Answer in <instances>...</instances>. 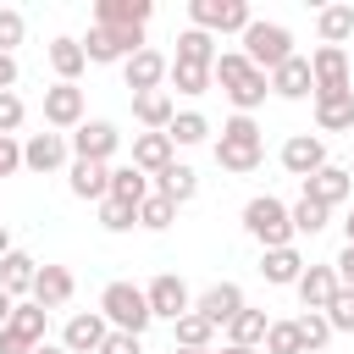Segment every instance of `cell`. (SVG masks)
<instances>
[{"label": "cell", "instance_id": "1", "mask_svg": "<svg viewBox=\"0 0 354 354\" xmlns=\"http://www.w3.org/2000/svg\"><path fill=\"white\" fill-rule=\"evenodd\" d=\"M210 83L232 100V116H254V111L266 105V94H271L266 72H260V66H249V61H243V50H221V55H216V66H210Z\"/></svg>", "mask_w": 354, "mask_h": 354}, {"label": "cell", "instance_id": "2", "mask_svg": "<svg viewBox=\"0 0 354 354\" xmlns=\"http://www.w3.org/2000/svg\"><path fill=\"white\" fill-rule=\"evenodd\" d=\"M260 160H266L260 122L254 116H227L221 122V138H216V166L227 177H249V171H260Z\"/></svg>", "mask_w": 354, "mask_h": 354}, {"label": "cell", "instance_id": "3", "mask_svg": "<svg viewBox=\"0 0 354 354\" xmlns=\"http://www.w3.org/2000/svg\"><path fill=\"white\" fill-rule=\"evenodd\" d=\"M238 50H243V61L260 66V72H277L288 55H299V50H293V28H288V22H266V17H254V22L238 33Z\"/></svg>", "mask_w": 354, "mask_h": 354}, {"label": "cell", "instance_id": "4", "mask_svg": "<svg viewBox=\"0 0 354 354\" xmlns=\"http://www.w3.org/2000/svg\"><path fill=\"white\" fill-rule=\"evenodd\" d=\"M100 315H105V326L111 332H133V337H144L149 332V304H144V288H133V282H105L100 288Z\"/></svg>", "mask_w": 354, "mask_h": 354}, {"label": "cell", "instance_id": "5", "mask_svg": "<svg viewBox=\"0 0 354 354\" xmlns=\"http://www.w3.org/2000/svg\"><path fill=\"white\" fill-rule=\"evenodd\" d=\"M243 232L260 243V249H288L293 243V221H288V205L277 194H254L243 205Z\"/></svg>", "mask_w": 354, "mask_h": 354}, {"label": "cell", "instance_id": "6", "mask_svg": "<svg viewBox=\"0 0 354 354\" xmlns=\"http://www.w3.org/2000/svg\"><path fill=\"white\" fill-rule=\"evenodd\" d=\"M254 22V11H249V0H188V28H199V33H243Z\"/></svg>", "mask_w": 354, "mask_h": 354}, {"label": "cell", "instance_id": "7", "mask_svg": "<svg viewBox=\"0 0 354 354\" xmlns=\"http://www.w3.org/2000/svg\"><path fill=\"white\" fill-rule=\"evenodd\" d=\"M44 332H50V315H44L33 299H17L11 321L0 326V354H33V348L44 343Z\"/></svg>", "mask_w": 354, "mask_h": 354}, {"label": "cell", "instance_id": "8", "mask_svg": "<svg viewBox=\"0 0 354 354\" xmlns=\"http://www.w3.org/2000/svg\"><path fill=\"white\" fill-rule=\"evenodd\" d=\"M88 66H111V61H127L144 50V33L138 28H88V39H77Z\"/></svg>", "mask_w": 354, "mask_h": 354}, {"label": "cell", "instance_id": "9", "mask_svg": "<svg viewBox=\"0 0 354 354\" xmlns=\"http://www.w3.org/2000/svg\"><path fill=\"white\" fill-rule=\"evenodd\" d=\"M66 144H72V160H100V166H111V155L122 149V127L105 122V116H94V122H83V127H72Z\"/></svg>", "mask_w": 354, "mask_h": 354}, {"label": "cell", "instance_id": "10", "mask_svg": "<svg viewBox=\"0 0 354 354\" xmlns=\"http://www.w3.org/2000/svg\"><path fill=\"white\" fill-rule=\"evenodd\" d=\"M348 77H354L348 50H332V44H315V50H310V83H315L310 100H321V94H348Z\"/></svg>", "mask_w": 354, "mask_h": 354}, {"label": "cell", "instance_id": "11", "mask_svg": "<svg viewBox=\"0 0 354 354\" xmlns=\"http://www.w3.org/2000/svg\"><path fill=\"white\" fill-rule=\"evenodd\" d=\"M88 122V105H83V88L77 83H50L44 88V127L50 133H72Z\"/></svg>", "mask_w": 354, "mask_h": 354}, {"label": "cell", "instance_id": "12", "mask_svg": "<svg viewBox=\"0 0 354 354\" xmlns=\"http://www.w3.org/2000/svg\"><path fill=\"white\" fill-rule=\"evenodd\" d=\"M144 304H149L155 321H183V315L194 310V293H188V282H183L177 271H160V277L144 288Z\"/></svg>", "mask_w": 354, "mask_h": 354}, {"label": "cell", "instance_id": "13", "mask_svg": "<svg viewBox=\"0 0 354 354\" xmlns=\"http://www.w3.org/2000/svg\"><path fill=\"white\" fill-rule=\"evenodd\" d=\"M61 166H72L66 133H28V138H22V171L50 177V171H61Z\"/></svg>", "mask_w": 354, "mask_h": 354}, {"label": "cell", "instance_id": "14", "mask_svg": "<svg viewBox=\"0 0 354 354\" xmlns=\"http://www.w3.org/2000/svg\"><path fill=\"white\" fill-rule=\"evenodd\" d=\"M277 160H282V171H288V177H299V183H304L310 171H321V166H326V138H321V133H293V138L277 149Z\"/></svg>", "mask_w": 354, "mask_h": 354}, {"label": "cell", "instance_id": "15", "mask_svg": "<svg viewBox=\"0 0 354 354\" xmlns=\"http://www.w3.org/2000/svg\"><path fill=\"white\" fill-rule=\"evenodd\" d=\"M243 304H249V299H243V288H238V282H210V288L194 299V315H205L210 326H227Z\"/></svg>", "mask_w": 354, "mask_h": 354}, {"label": "cell", "instance_id": "16", "mask_svg": "<svg viewBox=\"0 0 354 354\" xmlns=\"http://www.w3.org/2000/svg\"><path fill=\"white\" fill-rule=\"evenodd\" d=\"M105 315L100 310H77V315H66V326H61V348L66 354H94L100 343H105Z\"/></svg>", "mask_w": 354, "mask_h": 354}, {"label": "cell", "instance_id": "17", "mask_svg": "<svg viewBox=\"0 0 354 354\" xmlns=\"http://www.w3.org/2000/svg\"><path fill=\"white\" fill-rule=\"evenodd\" d=\"M155 0H94V28H149Z\"/></svg>", "mask_w": 354, "mask_h": 354}, {"label": "cell", "instance_id": "18", "mask_svg": "<svg viewBox=\"0 0 354 354\" xmlns=\"http://www.w3.org/2000/svg\"><path fill=\"white\" fill-rule=\"evenodd\" d=\"M166 66H171V61H166L160 50H149V44H144L138 55H127V61H122V77H127V88H133V94H149V88H166Z\"/></svg>", "mask_w": 354, "mask_h": 354}, {"label": "cell", "instance_id": "19", "mask_svg": "<svg viewBox=\"0 0 354 354\" xmlns=\"http://www.w3.org/2000/svg\"><path fill=\"white\" fill-rule=\"evenodd\" d=\"M348 194H354V177H348L343 166H332V160L304 177V199H315V205H326V210H337Z\"/></svg>", "mask_w": 354, "mask_h": 354}, {"label": "cell", "instance_id": "20", "mask_svg": "<svg viewBox=\"0 0 354 354\" xmlns=\"http://www.w3.org/2000/svg\"><path fill=\"white\" fill-rule=\"evenodd\" d=\"M72 288H77V282H72V271H66V266H39V271H33L28 299H33V304L50 315V310H61V304L72 299Z\"/></svg>", "mask_w": 354, "mask_h": 354}, {"label": "cell", "instance_id": "21", "mask_svg": "<svg viewBox=\"0 0 354 354\" xmlns=\"http://www.w3.org/2000/svg\"><path fill=\"white\" fill-rule=\"evenodd\" d=\"M266 83H271L277 100H310V94H315V83H310V55H288L277 72H266Z\"/></svg>", "mask_w": 354, "mask_h": 354}, {"label": "cell", "instance_id": "22", "mask_svg": "<svg viewBox=\"0 0 354 354\" xmlns=\"http://www.w3.org/2000/svg\"><path fill=\"white\" fill-rule=\"evenodd\" d=\"M171 116H177V100H171V88L133 94V122H138L144 133H166V127H171Z\"/></svg>", "mask_w": 354, "mask_h": 354}, {"label": "cell", "instance_id": "23", "mask_svg": "<svg viewBox=\"0 0 354 354\" xmlns=\"http://www.w3.org/2000/svg\"><path fill=\"white\" fill-rule=\"evenodd\" d=\"M171 160H177V149H171L166 133H133V160L127 166H138L144 177H160Z\"/></svg>", "mask_w": 354, "mask_h": 354}, {"label": "cell", "instance_id": "24", "mask_svg": "<svg viewBox=\"0 0 354 354\" xmlns=\"http://www.w3.org/2000/svg\"><path fill=\"white\" fill-rule=\"evenodd\" d=\"M44 55H50V72H55V83H77V77H83V66H88L83 44H77V39H66V33H55V39L44 44Z\"/></svg>", "mask_w": 354, "mask_h": 354}, {"label": "cell", "instance_id": "25", "mask_svg": "<svg viewBox=\"0 0 354 354\" xmlns=\"http://www.w3.org/2000/svg\"><path fill=\"white\" fill-rule=\"evenodd\" d=\"M260 277L271 282V288H293L299 277H304V254L288 243V249H260Z\"/></svg>", "mask_w": 354, "mask_h": 354}, {"label": "cell", "instance_id": "26", "mask_svg": "<svg viewBox=\"0 0 354 354\" xmlns=\"http://www.w3.org/2000/svg\"><path fill=\"white\" fill-rule=\"evenodd\" d=\"M293 293H299L304 310H326L332 293H337V271H332V266H304V277L293 282Z\"/></svg>", "mask_w": 354, "mask_h": 354}, {"label": "cell", "instance_id": "27", "mask_svg": "<svg viewBox=\"0 0 354 354\" xmlns=\"http://www.w3.org/2000/svg\"><path fill=\"white\" fill-rule=\"evenodd\" d=\"M66 188L77 194V199H105V188H111V166H100V160H72L66 166Z\"/></svg>", "mask_w": 354, "mask_h": 354}, {"label": "cell", "instance_id": "28", "mask_svg": "<svg viewBox=\"0 0 354 354\" xmlns=\"http://www.w3.org/2000/svg\"><path fill=\"white\" fill-rule=\"evenodd\" d=\"M149 188H155L160 199H171V205H188V199L199 194V171H194V166H183V160H171L160 177H149Z\"/></svg>", "mask_w": 354, "mask_h": 354}, {"label": "cell", "instance_id": "29", "mask_svg": "<svg viewBox=\"0 0 354 354\" xmlns=\"http://www.w3.org/2000/svg\"><path fill=\"white\" fill-rule=\"evenodd\" d=\"M315 133H354V88L315 100Z\"/></svg>", "mask_w": 354, "mask_h": 354}, {"label": "cell", "instance_id": "30", "mask_svg": "<svg viewBox=\"0 0 354 354\" xmlns=\"http://www.w3.org/2000/svg\"><path fill=\"white\" fill-rule=\"evenodd\" d=\"M105 199H116V205H144L149 199V177L138 171V166H111V188H105Z\"/></svg>", "mask_w": 354, "mask_h": 354}, {"label": "cell", "instance_id": "31", "mask_svg": "<svg viewBox=\"0 0 354 354\" xmlns=\"http://www.w3.org/2000/svg\"><path fill=\"white\" fill-rule=\"evenodd\" d=\"M33 271H39V260H33V254H22V249L0 254V288H6L11 299H28V288H33Z\"/></svg>", "mask_w": 354, "mask_h": 354}, {"label": "cell", "instance_id": "32", "mask_svg": "<svg viewBox=\"0 0 354 354\" xmlns=\"http://www.w3.org/2000/svg\"><path fill=\"white\" fill-rule=\"evenodd\" d=\"M315 33H321V44L343 50L354 39V6H321L315 11Z\"/></svg>", "mask_w": 354, "mask_h": 354}, {"label": "cell", "instance_id": "33", "mask_svg": "<svg viewBox=\"0 0 354 354\" xmlns=\"http://www.w3.org/2000/svg\"><path fill=\"white\" fill-rule=\"evenodd\" d=\"M266 326H271V315L243 304V310L227 321V343H238V348H260V343H266Z\"/></svg>", "mask_w": 354, "mask_h": 354}, {"label": "cell", "instance_id": "34", "mask_svg": "<svg viewBox=\"0 0 354 354\" xmlns=\"http://www.w3.org/2000/svg\"><path fill=\"white\" fill-rule=\"evenodd\" d=\"M216 55H221V50H216V39H210V33H199V28H183V33H177V55H171V61L216 66Z\"/></svg>", "mask_w": 354, "mask_h": 354}, {"label": "cell", "instance_id": "35", "mask_svg": "<svg viewBox=\"0 0 354 354\" xmlns=\"http://www.w3.org/2000/svg\"><path fill=\"white\" fill-rule=\"evenodd\" d=\"M171 348H216V326L188 310L183 321H171Z\"/></svg>", "mask_w": 354, "mask_h": 354}, {"label": "cell", "instance_id": "36", "mask_svg": "<svg viewBox=\"0 0 354 354\" xmlns=\"http://www.w3.org/2000/svg\"><path fill=\"white\" fill-rule=\"evenodd\" d=\"M166 138H171V149H194V144L210 138V122H205L199 111H177L171 127H166Z\"/></svg>", "mask_w": 354, "mask_h": 354}, {"label": "cell", "instance_id": "37", "mask_svg": "<svg viewBox=\"0 0 354 354\" xmlns=\"http://www.w3.org/2000/svg\"><path fill=\"white\" fill-rule=\"evenodd\" d=\"M288 221H293V238H299V232H310V238H315V232H326V221H332V210L299 194V205H288Z\"/></svg>", "mask_w": 354, "mask_h": 354}, {"label": "cell", "instance_id": "38", "mask_svg": "<svg viewBox=\"0 0 354 354\" xmlns=\"http://www.w3.org/2000/svg\"><path fill=\"white\" fill-rule=\"evenodd\" d=\"M166 83H171L177 94H205V88H210V66H188V61H171V66H166Z\"/></svg>", "mask_w": 354, "mask_h": 354}, {"label": "cell", "instance_id": "39", "mask_svg": "<svg viewBox=\"0 0 354 354\" xmlns=\"http://www.w3.org/2000/svg\"><path fill=\"white\" fill-rule=\"evenodd\" d=\"M171 221H177V205H171V199H160V194L149 188V199L138 205V227H144V232H166Z\"/></svg>", "mask_w": 354, "mask_h": 354}, {"label": "cell", "instance_id": "40", "mask_svg": "<svg viewBox=\"0 0 354 354\" xmlns=\"http://www.w3.org/2000/svg\"><path fill=\"white\" fill-rule=\"evenodd\" d=\"M293 326H299V343H304V354H315V348H326V343H332V326H326V315H321V310H304Z\"/></svg>", "mask_w": 354, "mask_h": 354}, {"label": "cell", "instance_id": "41", "mask_svg": "<svg viewBox=\"0 0 354 354\" xmlns=\"http://www.w3.org/2000/svg\"><path fill=\"white\" fill-rule=\"evenodd\" d=\"M260 354H304V343H299V326H293V321H271V326H266V343H260Z\"/></svg>", "mask_w": 354, "mask_h": 354}, {"label": "cell", "instance_id": "42", "mask_svg": "<svg viewBox=\"0 0 354 354\" xmlns=\"http://www.w3.org/2000/svg\"><path fill=\"white\" fill-rule=\"evenodd\" d=\"M22 39H28V17L17 6H0V55H17Z\"/></svg>", "mask_w": 354, "mask_h": 354}, {"label": "cell", "instance_id": "43", "mask_svg": "<svg viewBox=\"0 0 354 354\" xmlns=\"http://www.w3.org/2000/svg\"><path fill=\"white\" fill-rule=\"evenodd\" d=\"M321 315H326L332 337H337V332H354V293H348V288H337V293H332V304H326Z\"/></svg>", "mask_w": 354, "mask_h": 354}, {"label": "cell", "instance_id": "44", "mask_svg": "<svg viewBox=\"0 0 354 354\" xmlns=\"http://www.w3.org/2000/svg\"><path fill=\"white\" fill-rule=\"evenodd\" d=\"M100 227L105 232H133L138 227V210L133 205H116V199H100Z\"/></svg>", "mask_w": 354, "mask_h": 354}, {"label": "cell", "instance_id": "45", "mask_svg": "<svg viewBox=\"0 0 354 354\" xmlns=\"http://www.w3.org/2000/svg\"><path fill=\"white\" fill-rule=\"evenodd\" d=\"M28 122V105H22V94L11 88V94H0V138H17V127Z\"/></svg>", "mask_w": 354, "mask_h": 354}, {"label": "cell", "instance_id": "46", "mask_svg": "<svg viewBox=\"0 0 354 354\" xmlns=\"http://www.w3.org/2000/svg\"><path fill=\"white\" fill-rule=\"evenodd\" d=\"M94 354H144V337H133V332H105V343H100Z\"/></svg>", "mask_w": 354, "mask_h": 354}, {"label": "cell", "instance_id": "47", "mask_svg": "<svg viewBox=\"0 0 354 354\" xmlns=\"http://www.w3.org/2000/svg\"><path fill=\"white\" fill-rule=\"evenodd\" d=\"M22 171V138H0V177Z\"/></svg>", "mask_w": 354, "mask_h": 354}, {"label": "cell", "instance_id": "48", "mask_svg": "<svg viewBox=\"0 0 354 354\" xmlns=\"http://www.w3.org/2000/svg\"><path fill=\"white\" fill-rule=\"evenodd\" d=\"M332 271H337V288H348V293H354V243H343V249H337Z\"/></svg>", "mask_w": 354, "mask_h": 354}, {"label": "cell", "instance_id": "49", "mask_svg": "<svg viewBox=\"0 0 354 354\" xmlns=\"http://www.w3.org/2000/svg\"><path fill=\"white\" fill-rule=\"evenodd\" d=\"M17 77H22V72H17V55H0V94H11Z\"/></svg>", "mask_w": 354, "mask_h": 354}, {"label": "cell", "instance_id": "50", "mask_svg": "<svg viewBox=\"0 0 354 354\" xmlns=\"http://www.w3.org/2000/svg\"><path fill=\"white\" fill-rule=\"evenodd\" d=\"M11 310H17V299H11V293H6V288H0V326H6V321H11Z\"/></svg>", "mask_w": 354, "mask_h": 354}, {"label": "cell", "instance_id": "51", "mask_svg": "<svg viewBox=\"0 0 354 354\" xmlns=\"http://www.w3.org/2000/svg\"><path fill=\"white\" fill-rule=\"evenodd\" d=\"M33 354H66V348H61V343H50V337H44V343H39V348H33Z\"/></svg>", "mask_w": 354, "mask_h": 354}, {"label": "cell", "instance_id": "52", "mask_svg": "<svg viewBox=\"0 0 354 354\" xmlns=\"http://www.w3.org/2000/svg\"><path fill=\"white\" fill-rule=\"evenodd\" d=\"M0 254H11V232H6V221H0Z\"/></svg>", "mask_w": 354, "mask_h": 354}, {"label": "cell", "instance_id": "53", "mask_svg": "<svg viewBox=\"0 0 354 354\" xmlns=\"http://www.w3.org/2000/svg\"><path fill=\"white\" fill-rule=\"evenodd\" d=\"M216 354H260V348H238V343H227V348H216Z\"/></svg>", "mask_w": 354, "mask_h": 354}, {"label": "cell", "instance_id": "54", "mask_svg": "<svg viewBox=\"0 0 354 354\" xmlns=\"http://www.w3.org/2000/svg\"><path fill=\"white\" fill-rule=\"evenodd\" d=\"M171 354H216V348H171Z\"/></svg>", "mask_w": 354, "mask_h": 354}, {"label": "cell", "instance_id": "55", "mask_svg": "<svg viewBox=\"0 0 354 354\" xmlns=\"http://www.w3.org/2000/svg\"><path fill=\"white\" fill-rule=\"evenodd\" d=\"M343 232H348V243H354V210H348V221H343Z\"/></svg>", "mask_w": 354, "mask_h": 354}, {"label": "cell", "instance_id": "56", "mask_svg": "<svg viewBox=\"0 0 354 354\" xmlns=\"http://www.w3.org/2000/svg\"><path fill=\"white\" fill-rule=\"evenodd\" d=\"M343 171H348V177H354V155H348V166H343Z\"/></svg>", "mask_w": 354, "mask_h": 354}]
</instances>
